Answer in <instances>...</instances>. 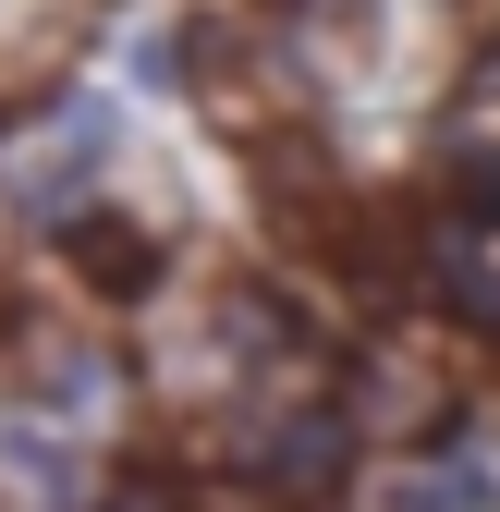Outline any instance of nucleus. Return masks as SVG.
Returning a JSON list of instances; mask_svg holds the SVG:
<instances>
[{
  "mask_svg": "<svg viewBox=\"0 0 500 512\" xmlns=\"http://www.w3.org/2000/svg\"><path fill=\"white\" fill-rule=\"evenodd\" d=\"M74 256H86V269H98V281H110V293H135V281H147V269H159V256H147V244H135V232H122V220H86V232H74Z\"/></svg>",
  "mask_w": 500,
  "mask_h": 512,
  "instance_id": "f257e3e1",
  "label": "nucleus"
},
{
  "mask_svg": "<svg viewBox=\"0 0 500 512\" xmlns=\"http://www.w3.org/2000/svg\"><path fill=\"white\" fill-rule=\"evenodd\" d=\"M464 196H476V220H500V159H488V171L464 183Z\"/></svg>",
  "mask_w": 500,
  "mask_h": 512,
  "instance_id": "f03ea898",
  "label": "nucleus"
}]
</instances>
